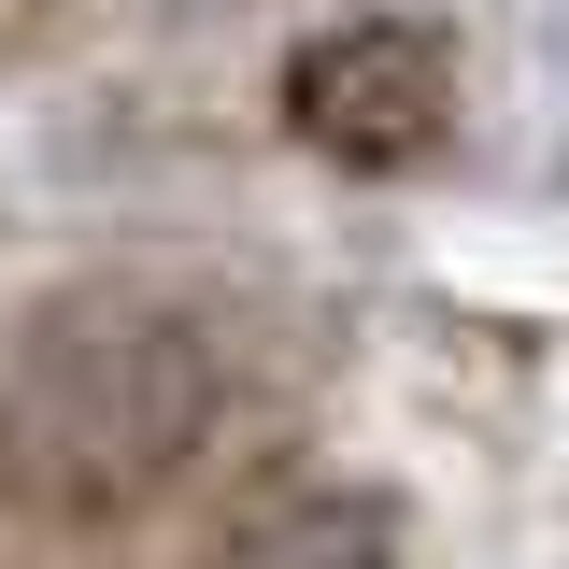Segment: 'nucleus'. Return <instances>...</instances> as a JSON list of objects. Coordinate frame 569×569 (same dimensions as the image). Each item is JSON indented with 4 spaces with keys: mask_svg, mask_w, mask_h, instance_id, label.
<instances>
[{
    "mask_svg": "<svg viewBox=\"0 0 569 569\" xmlns=\"http://www.w3.org/2000/svg\"><path fill=\"white\" fill-rule=\"evenodd\" d=\"M213 399H228V370L186 299H157L129 271L43 284L0 328V485L71 527L142 512L213 441Z\"/></svg>",
    "mask_w": 569,
    "mask_h": 569,
    "instance_id": "obj_1",
    "label": "nucleus"
},
{
    "mask_svg": "<svg viewBox=\"0 0 569 569\" xmlns=\"http://www.w3.org/2000/svg\"><path fill=\"white\" fill-rule=\"evenodd\" d=\"M284 129L313 157H342V171H399V157H427L456 129V43L413 29V14H342L284 71Z\"/></svg>",
    "mask_w": 569,
    "mask_h": 569,
    "instance_id": "obj_2",
    "label": "nucleus"
}]
</instances>
